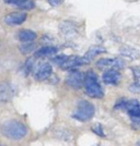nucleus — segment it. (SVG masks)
Masks as SVG:
<instances>
[{"label": "nucleus", "instance_id": "obj_18", "mask_svg": "<svg viewBox=\"0 0 140 146\" xmlns=\"http://www.w3.org/2000/svg\"><path fill=\"white\" fill-rule=\"evenodd\" d=\"M35 49V44H33V42H30V43H23L21 46H20V51L23 52V54H27V52H31Z\"/></svg>", "mask_w": 140, "mask_h": 146}, {"label": "nucleus", "instance_id": "obj_2", "mask_svg": "<svg viewBox=\"0 0 140 146\" xmlns=\"http://www.w3.org/2000/svg\"><path fill=\"white\" fill-rule=\"evenodd\" d=\"M85 93L93 98L103 97V90L98 83V75L93 71H89L84 74V82H83Z\"/></svg>", "mask_w": 140, "mask_h": 146}, {"label": "nucleus", "instance_id": "obj_4", "mask_svg": "<svg viewBox=\"0 0 140 146\" xmlns=\"http://www.w3.org/2000/svg\"><path fill=\"white\" fill-rule=\"evenodd\" d=\"M93 116H94V106L86 100L79 102L77 110L72 113V118L78 121H89Z\"/></svg>", "mask_w": 140, "mask_h": 146}, {"label": "nucleus", "instance_id": "obj_19", "mask_svg": "<svg viewBox=\"0 0 140 146\" xmlns=\"http://www.w3.org/2000/svg\"><path fill=\"white\" fill-rule=\"evenodd\" d=\"M68 59V56H65V55H59L55 57V58H53V61L57 63V64H59V66H62V63L65 62V61Z\"/></svg>", "mask_w": 140, "mask_h": 146}, {"label": "nucleus", "instance_id": "obj_3", "mask_svg": "<svg viewBox=\"0 0 140 146\" xmlns=\"http://www.w3.org/2000/svg\"><path fill=\"white\" fill-rule=\"evenodd\" d=\"M115 108L127 111L133 121L136 123L140 122V103L138 100H135V99L121 100L117 103Z\"/></svg>", "mask_w": 140, "mask_h": 146}, {"label": "nucleus", "instance_id": "obj_9", "mask_svg": "<svg viewBox=\"0 0 140 146\" xmlns=\"http://www.w3.org/2000/svg\"><path fill=\"white\" fill-rule=\"evenodd\" d=\"M13 96V88L8 82L0 83V103L9 102Z\"/></svg>", "mask_w": 140, "mask_h": 146}, {"label": "nucleus", "instance_id": "obj_17", "mask_svg": "<svg viewBox=\"0 0 140 146\" xmlns=\"http://www.w3.org/2000/svg\"><path fill=\"white\" fill-rule=\"evenodd\" d=\"M15 7L19 9H23V10H31L35 7V2L33 0H24L18 5H15Z\"/></svg>", "mask_w": 140, "mask_h": 146}, {"label": "nucleus", "instance_id": "obj_21", "mask_svg": "<svg viewBox=\"0 0 140 146\" xmlns=\"http://www.w3.org/2000/svg\"><path fill=\"white\" fill-rule=\"evenodd\" d=\"M92 130H93V132H95V133L98 134V135H100V136H104L103 129L101 127V124H95V125L92 128Z\"/></svg>", "mask_w": 140, "mask_h": 146}, {"label": "nucleus", "instance_id": "obj_26", "mask_svg": "<svg viewBox=\"0 0 140 146\" xmlns=\"http://www.w3.org/2000/svg\"><path fill=\"white\" fill-rule=\"evenodd\" d=\"M92 146H101V145H98V144H95V145H92Z\"/></svg>", "mask_w": 140, "mask_h": 146}, {"label": "nucleus", "instance_id": "obj_15", "mask_svg": "<svg viewBox=\"0 0 140 146\" xmlns=\"http://www.w3.org/2000/svg\"><path fill=\"white\" fill-rule=\"evenodd\" d=\"M105 51L106 50L104 48H102V47H100V46H93V47H91V48L88 50V52L85 54L84 57L90 61L93 57H95L96 55H100V54H103Z\"/></svg>", "mask_w": 140, "mask_h": 146}, {"label": "nucleus", "instance_id": "obj_20", "mask_svg": "<svg viewBox=\"0 0 140 146\" xmlns=\"http://www.w3.org/2000/svg\"><path fill=\"white\" fill-rule=\"evenodd\" d=\"M131 72L134 74V78L138 82H140V67H133L131 68Z\"/></svg>", "mask_w": 140, "mask_h": 146}, {"label": "nucleus", "instance_id": "obj_22", "mask_svg": "<svg viewBox=\"0 0 140 146\" xmlns=\"http://www.w3.org/2000/svg\"><path fill=\"white\" fill-rule=\"evenodd\" d=\"M49 5L53 7H57V6H60L61 3L64 2V0H48Z\"/></svg>", "mask_w": 140, "mask_h": 146}, {"label": "nucleus", "instance_id": "obj_11", "mask_svg": "<svg viewBox=\"0 0 140 146\" xmlns=\"http://www.w3.org/2000/svg\"><path fill=\"white\" fill-rule=\"evenodd\" d=\"M26 20V13L24 12H12L5 18V22L8 25H20Z\"/></svg>", "mask_w": 140, "mask_h": 146}, {"label": "nucleus", "instance_id": "obj_27", "mask_svg": "<svg viewBox=\"0 0 140 146\" xmlns=\"http://www.w3.org/2000/svg\"><path fill=\"white\" fill-rule=\"evenodd\" d=\"M0 146H5V145H2V144H0Z\"/></svg>", "mask_w": 140, "mask_h": 146}, {"label": "nucleus", "instance_id": "obj_5", "mask_svg": "<svg viewBox=\"0 0 140 146\" xmlns=\"http://www.w3.org/2000/svg\"><path fill=\"white\" fill-rule=\"evenodd\" d=\"M125 66V61L123 59L116 58H103L96 62L98 68H109V69H122Z\"/></svg>", "mask_w": 140, "mask_h": 146}, {"label": "nucleus", "instance_id": "obj_12", "mask_svg": "<svg viewBox=\"0 0 140 146\" xmlns=\"http://www.w3.org/2000/svg\"><path fill=\"white\" fill-rule=\"evenodd\" d=\"M59 30H60L61 35L66 38H73L78 34L77 29L73 26L72 23H69V22H62L59 25Z\"/></svg>", "mask_w": 140, "mask_h": 146}, {"label": "nucleus", "instance_id": "obj_10", "mask_svg": "<svg viewBox=\"0 0 140 146\" xmlns=\"http://www.w3.org/2000/svg\"><path fill=\"white\" fill-rule=\"evenodd\" d=\"M53 72V68L48 62H44L40 67L37 68L36 72H35V78L38 81H44V80L48 79L50 74Z\"/></svg>", "mask_w": 140, "mask_h": 146}, {"label": "nucleus", "instance_id": "obj_1", "mask_svg": "<svg viewBox=\"0 0 140 146\" xmlns=\"http://www.w3.org/2000/svg\"><path fill=\"white\" fill-rule=\"evenodd\" d=\"M1 133L10 140H21L26 135L27 129L22 122L17 120H9L2 124Z\"/></svg>", "mask_w": 140, "mask_h": 146}, {"label": "nucleus", "instance_id": "obj_13", "mask_svg": "<svg viewBox=\"0 0 140 146\" xmlns=\"http://www.w3.org/2000/svg\"><path fill=\"white\" fill-rule=\"evenodd\" d=\"M119 51H121V55L122 56L126 57V58H129L131 60H136V59L140 58L139 50H137L134 47H130V46H126V45L122 46L121 49H119Z\"/></svg>", "mask_w": 140, "mask_h": 146}, {"label": "nucleus", "instance_id": "obj_23", "mask_svg": "<svg viewBox=\"0 0 140 146\" xmlns=\"http://www.w3.org/2000/svg\"><path fill=\"white\" fill-rule=\"evenodd\" d=\"M130 91L140 92V82H138V83H135V84H133V85L130 86Z\"/></svg>", "mask_w": 140, "mask_h": 146}, {"label": "nucleus", "instance_id": "obj_14", "mask_svg": "<svg viewBox=\"0 0 140 146\" xmlns=\"http://www.w3.org/2000/svg\"><path fill=\"white\" fill-rule=\"evenodd\" d=\"M18 37L20 42H22V43H30V42H33L36 39L37 35L35 32L31 30H22L19 32Z\"/></svg>", "mask_w": 140, "mask_h": 146}, {"label": "nucleus", "instance_id": "obj_8", "mask_svg": "<svg viewBox=\"0 0 140 146\" xmlns=\"http://www.w3.org/2000/svg\"><path fill=\"white\" fill-rule=\"evenodd\" d=\"M90 61L88 60L85 57H68V59L64 63L61 68L62 69H71V68L79 67L83 64H88Z\"/></svg>", "mask_w": 140, "mask_h": 146}, {"label": "nucleus", "instance_id": "obj_24", "mask_svg": "<svg viewBox=\"0 0 140 146\" xmlns=\"http://www.w3.org/2000/svg\"><path fill=\"white\" fill-rule=\"evenodd\" d=\"M6 2H8V3H12V5H18V3H20V2H22V1H24V0H5Z\"/></svg>", "mask_w": 140, "mask_h": 146}, {"label": "nucleus", "instance_id": "obj_7", "mask_svg": "<svg viewBox=\"0 0 140 146\" xmlns=\"http://www.w3.org/2000/svg\"><path fill=\"white\" fill-rule=\"evenodd\" d=\"M102 79H103L104 83H106V84L116 85L121 81V73L116 69H109L107 71L104 72Z\"/></svg>", "mask_w": 140, "mask_h": 146}, {"label": "nucleus", "instance_id": "obj_6", "mask_svg": "<svg viewBox=\"0 0 140 146\" xmlns=\"http://www.w3.org/2000/svg\"><path fill=\"white\" fill-rule=\"evenodd\" d=\"M67 84L72 88H80L84 82V74L80 71H72L66 80Z\"/></svg>", "mask_w": 140, "mask_h": 146}, {"label": "nucleus", "instance_id": "obj_25", "mask_svg": "<svg viewBox=\"0 0 140 146\" xmlns=\"http://www.w3.org/2000/svg\"><path fill=\"white\" fill-rule=\"evenodd\" d=\"M137 146H140V141L138 142V143H137Z\"/></svg>", "mask_w": 140, "mask_h": 146}, {"label": "nucleus", "instance_id": "obj_16", "mask_svg": "<svg viewBox=\"0 0 140 146\" xmlns=\"http://www.w3.org/2000/svg\"><path fill=\"white\" fill-rule=\"evenodd\" d=\"M57 52V49L53 46H46V47H43V48L38 49L36 51L37 57H47V56H52Z\"/></svg>", "mask_w": 140, "mask_h": 146}]
</instances>
